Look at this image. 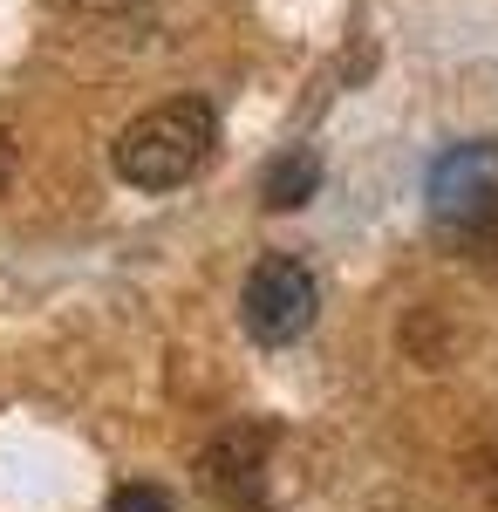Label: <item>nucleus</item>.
Listing matches in <instances>:
<instances>
[{
	"mask_svg": "<svg viewBox=\"0 0 498 512\" xmlns=\"http://www.w3.org/2000/svg\"><path fill=\"white\" fill-rule=\"evenodd\" d=\"M212 144H219L212 103L205 96H171V103H151L144 117L123 123L110 158H116V178H130L137 192H171V185L205 171Z\"/></svg>",
	"mask_w": 498,
	"mask_h": 512,
	"instance_id": "f257e3e1",
	"label": "nucleus"
},
{
	"mask_svg": "<svg viewBox=\"0 0 498 512\" xmlns=\"http://www.w3.org/2000/svg\"><path fill=\"white\" fill-rule=\"evenodd\" d=\"M430 219L451 246H498V144H458L430 164Z\"/></svg>",
	"mask_w": 498,
	"mask_h": 512,
	"instance_id": "f03ea898",
	"label": "nucleus"
},
{
	"mask_svg": "<svg viewBox=\"0 0 498 512\" xmlns=\"http://www.w3.org/2000/svg\"><path fill=\"white\" fill-rule=\"evenodd\" d=\"M314 308H321V294H314V274H307L301 260H287V253H267L246 287H239V321H246V335L253 342H301L307 328H314Z\"/></svg>",
	"mask_w": 498,
	"mask_h": 512,
	"instance_id": "7ed1b4c3",
	"label": "nucleus"
},
{
	"mask_svg": "<svg viewBox=\"0 0 498 512\" xmlns=\"http://www.w3.org/2000/svg\"><path fill=\"white\" fill-rule=\"evenodd\" d=\"M198 472L232 512H267V431H226L198 458Z\"/></svg>",
	"mask_w": 498,
	"mask_h": 512,
	"instance_id": "20e7f679",
	"label": "nucleus"
},
{
	"mask_svg": "<svg viewBox=\"0 0 498 512\" xmlns=\"http://www.w3.org/2000/svg\"><path fill=\"white\" fill-rule=\"evenodd\" d=\"M321 192V158L314 151H280V158L267 164V205H280V212H294V205H307V198Z\"/></svg>",
	"mask_w": 498,
	"mask_h": 512,
	"instance_id": "39448f33",
	"label": "nucleus"
},
{
	"mask_svg": "<svg viewBox=\"0 0 498 512\" xmlns=\"http://www.w3.org/2000/svg\"><path fill=\"white\" fill-rule=\"evenodd\" d=\"M103 512H178V506H171V492H157V485H123V492H110Z\"/></svg>",
	"mask_w": 498,
	"mask_h": 512,
	"instance_id": "423d86ee",
	"label": "nucleus"
},
{
	"mask_svg": "<svg viewBox=\"0 0 498 512\" xmlns=\"http://www.w3.org/2000/svg\"><path fill=\"white\" fill-rule=\"evenodd\" d=\"M69 7H76V14H130L137 0H69Z\"/></svg>",
	"mask_w": 498,
	"mask_h": 512,
	"instance_id": "0eeeda50",
	"label": "nucleus"
},
{
	"mask_svg": "<svg viewBox=\"0 0 498 512\" xmlns=\"http://www.w3.org/2000/svg\"><path fill=\"white\" fill-rule=\"evenodd\" d=\"M7 185H14V137L0 130V192H7Z\"/></svg>",
	"mask_w": 498,
	"mask_h": 512,
	"instance_id": "6e6552de",
	"label": "nucleus"
}]
</instances>
